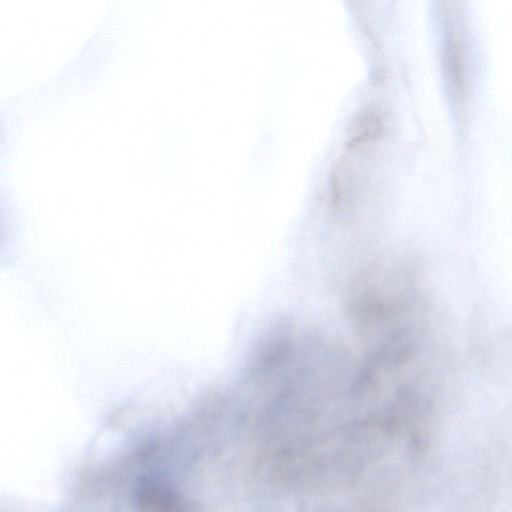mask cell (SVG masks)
I'll return each mask as SVG.
<instances>
[{
    "label": "cell",
    "mask_w": 512,
    "mask_h": 512,
    "mask_svg": "<svg viewBox=\"0 0 512 512\" xmlns=\"http://www.w3.org/2000/svg\"><path fill=\"white\" fill-rule=\"evenodd\" d=\"M444 65L453 96L461 100L466 89L465 54L460 33L451 22L447 23Z\"/></svg>",
    "instance_id": "1"
}]
</instances>
